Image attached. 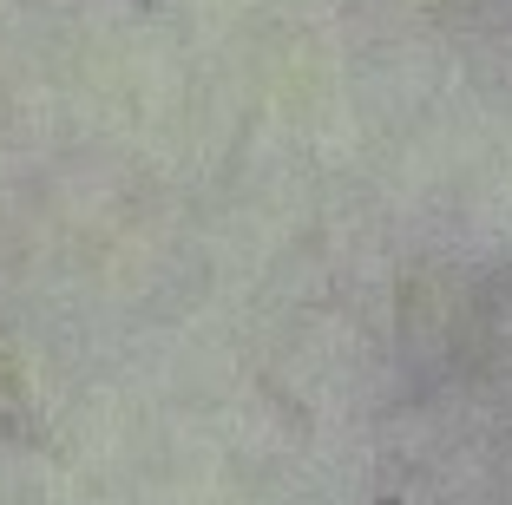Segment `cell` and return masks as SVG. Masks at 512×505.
<instances>
[{
    "label": "cell",
    "mask_w": 512,
    "mask_h": 505,
    "mask_svg": "<svg viewBox=\"0 0 512 505\" xmlns=\"http://www.w3.org/2000/svg\"><path fill=\"white\" fill-rule=\"evenodd\" d=\"M375 505H401V499H394V492H388V499H375Z\"/></svg>",
    "instance_id": "cell-3"
},
{
    "label": "cell",
    "mask_w": 512,
    "mask_h": 505,
    "mask_svg": "<svg viewBox=\"0 0 512 505\" xmlns=\"http://www.w3.org/2000/svg\"><path fill=\"white\" fill-rule=\"evenodd\" d=\"M0 440H7V446H46L40 433H33V427H20L14 414H0Z\"/></svg>",
    "instance_id": "cell-1"
},
{
    "label": "cell",
    "mask_w": 512,
    "mask_h": 505,
    "mask_svg": "<svg viewBox=\"0 0 512 505\" xmlns=\"http://www.w3.org/2000/svg\"><path fill=\"white\" fill-rule=\"evenodd\" d=\"M132 7H138V14H158V7H165V0H132Z\"/></svg>",
    "instance_id": "cell-2"
}]
</instances>
